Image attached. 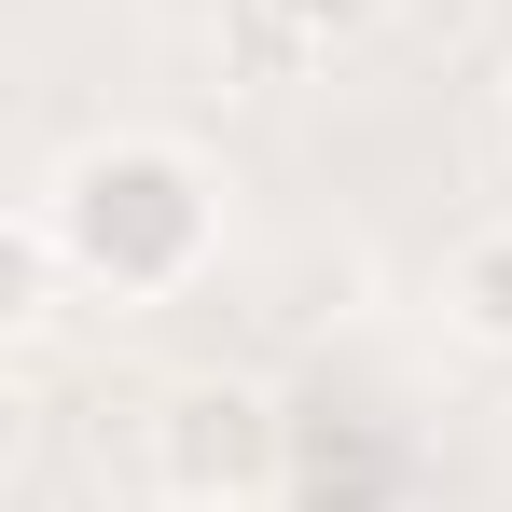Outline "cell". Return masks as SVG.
I'll return each mask as SVG.
<instances>
[{"mask_svg":"<svg viewBox=\"0 0 512 512\" xmlns=\"http://www.w3.org/2000/svg\"><path fill=\"white\" fill-rule=\"evenodd\" d=\"M291 443H305V416L263 374H180V388H153V416H139V471H153L167 512H277Z\"/></svg>","mask_w":512,"mask_h":512,"instance_id":"2","label":"cell"},{"mask_svg":"<svg viewBox=\"0 0 512 512\" xmlns=\"http://www.w3.org/2000/svg\"><path fill=\"white\" fill-rule=\"evenodd\" d=\"M443 333L512 360V222H471V236L443 250Z\"/></svg>","mask_w":512,"mask_h":512,"instance_id":"4","label":"cell"},{"mask_svg":"<svg viewBox=\"0 0 512 512\" xmlns=\"http://www.w3.org/2000/svg\"><path fill=\"white\" fill-rule=\"evenodd\" d=\"M499 125H512V84H499Z\"/></svg>","mask_w":512,"mask_h":512,"instance_id":"6","label":"cell"},{"mask_svg":"<svg viewBox=\"0 0 512 512\" xmlns=\"http://www.w3.org/2000/svg\"><path fill=\"white\" fill-rule=\"evenodd\" d=\"M42 222L70 250V291L84 305H180L208 263H222V167L194 139H153V125H111L70 167L42 180Z\"/></svg>","mask_w":512,"mask_h":512,"instance_id":"1","label":"cell"},{"mask_svg":"<svg viewBox=\"0 0 512 512\" xmlns=\"http://www.w3.org/2000/svg\"><path fill=\"white\" fill-rule=\"evenodd\" d=\"M277 512H416L402 499V443H388V429H305Z\"/></svg>","mask_w":512,"mask_h":512,"instance_id":"3","label":"cell"},{"mask_svg":"<svg viewBox=\"0 0 512 512\" xmlns=\"http://www.w3.org/2000/svg\"><path fill=\"white\" fill-rule=\"evenodd\" d=\"M250 14L277 28V42H291V56H346V42H374L402 0H250Z\"/></svg>","mask_w":512,"mask_h":512,"instance_id":"5","label":"cell"}]
</instances>
